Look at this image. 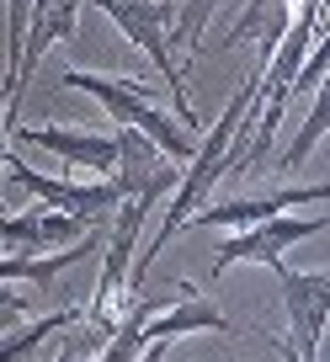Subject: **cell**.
Returning <instances> with one entry per match:
<instances>
[{
	"label": "cell",
	"instance_id": "18",
	"mask_svg": "<svg viewBox=\"0 0 330 362\" xmlns=\"http://www.w3.org/2000/svg\"><path fill=\"white\" fill-rule=\"evenodd\" d=\"M288 362H314V357H288Z\"/></svg>",
	"mask_w": 330,
	"mask_h": 362
},
{
	"label": "cell",
	"instance_id": "10",
	"mask_svg": "<svg viewBox=\"0 0 330 362\" xmlns=\"http://www.w3.org/2000/svg\"><path fill=\"white\" fill-rule=\"evenodd\" d=\"M319 197H330V181H309V187H277L272 197H235V203H213L197 214V224H266V218H283L288 208L298 203H319Z\"/></svg>",
	"mask_w": 330,
	"mask_h": 362
},
{
	"label": "cell",
	"instance_id": "7",
	"mask_svg": "<svg viewBox=\"0 0 330 362\" xmlns=\"http://www.w3.org/2000/svg\"><path fill=\"white\" fill-rule=\"evenodd\" d=\"M277 283H283L288 325H293L288 357H314L319 336H325V320H330V272H293L283 261V267H277Z\"/></svg>",
	"mask_w": 330,
	"mask_h": 362
},
{
	"label": "cell",
	"instance_id": "9",
	"mask_svg": "<svg viewBox=\"0 0 330 362\" xmlns=\"http://www.w3.org/2000/svg\"><path fill=\"white\" fill-rule=\"evenodd\" d=\"M102 224H86L75 214H22V218H6L0 235H6V250L11 256H33V250H64V245H80V240L91 235Z\"/></svg>",
	"mask_w": 330,
	"mask_h": 362
},
{
	"label": "cell",
	"instance_id": "12",
	"mask_svg": "<svg viewBox=\"0 0 330 362\" xmlns=\"http://www.w3.org/2000/svg\"><path fill=\"white\" fill-rule=\"evenodd\" d=\"M160 309H171L165 304V298H134V304H128V315H123V325L112 330V341H107V357L102 362H139L144 357V346H155V341L144 336V320H155Z\"/></svg>",
	"mask_w": 330,
	"mask_h": 362
},
{
	"label": "cell",
	"instance_id": "13",
	"mask_svg": "<svg viewBox=\"0 0 330 362\" xmlns=\"http://www.w3.org/2000/svg\"><path fill=\"white\" fill-rule=\"evenodd\" d=\"M330 134V75L319 80V90H314V107H309V117H304V128L293 134V144L283 149V165L293 170V165H304L309 155H314V144Z\"/></svg>",
	"mask_w": 330,
	"mask_h": 362
},
{
	"label": "cell",
	"instance_id": "5",
	"mask_svg": "<svg viewBox=\"0 0 330 362\" xmlns=\"http://www.w3.org/2000/svg\"><path fill=\"white\" fill-rule=\"evenodd\" d=\"M6 176L22 181L33 197H43L48 208H59V214H75L86 218V224H102V218H112V208L128 203V187L117 176H102V181H69V176H43V170H33L22 155H6Z\"/></svg>",
	"mask_w": 330,
	"mask_h": 362
},
{
	"label": "cell",
	"instance_id": "8",
	"mask_svg": "<svg viewBox=\"0 0 330 362\" xmlns=\"http://www.w3.org/2000/svg\"><path fill=\"white\" fill-rule=\"evenodd\" d=\"M11 139L37 144L48 155L69 160V165H86L96 176H117L123 165V134H91V128H11Z\"/></svg>",
	"mask_w": 330,
	"mask_h": 362
},
{
	"label": "cell",
	"instance_id": "11",
	"mask_svg": "<svg viewBox=\"0 0 330 362\" xmlns=\"http://www.w3.org/2000/svg\"><path fill=\"white\" fill-rule=\"evenodd\" d=\"M102 229H107V224H102ZM102 229H91V235L80 240V245L48 250V256H6L0 277H6V283H33V288H48L64 267H75V261H80V256H91V250H102Z\"/></svg>",
	"mask_w": 330,
	"mask_h": 362
},
{
	"label": "cell",
	"instance_id": "6",
	"mask_svg": "<svg viewBox=\"0 0 330 362\" xmlns=\"http://www.w3.org/2000/svg\"><path fill=\"white\" fill-rule=\"evenodd\" d=\"M319 229H330V214L325 218H266V224H251V229H240V235L218 240L213 245V277L229 267H240V261H256V267H283V250L298 245V240H314Z\"/></svg>",
	"mask_w": 330,
	"mask_h": 362
},
{
	"label": "cell",
	"instance_id": "3",
	"mask_svg": "<svg viewBox=\"0 0 330 362\" xmlns=\"http://www.w3.org/2000/svg\"><path fill=\"white\" fill-rule=\"evenodd\" d=\"M107 16H112L117 27H123V37L139 48V54H149V64L165 75V86H171V102L176 112L187 117V128H197V107H192V90H187L182 69H176L171 59V37H165V22H171V11L165 6H149V0H96Z\"/></svg>",
	"mask_w": 330,
	"mask_h": 362
},
{
	"label": "cell",
	"instance_id": "16",
	"mask_svg": "<svg viewBox=\"0 0 330 362\" xmlns=\"http://www.w3.org/2000/svg\"><path fill=\"white\" fill-rule=\"evenodd\" d=\"M144 362H165V351H160V341H155V346L144 351Z\"/></svg>",
	"mask_w": 330,
	"mask_h": 362
},
{
	"label": "cell",
	"instance_id": "4",
	"mask_svg": "<svg viewBox=\"0 0 330 362\" xmlns=\"http://www.w3.org/2000/svg\"><path fill=\"white\" fill-rule=\"evenodd\" d=\"M160 197H176L171 187H155V192H139L117 208V218L107 224V250H102V283L91 293V320H112V298L128 288V277L139 272V229H144L149 208Z\"/></svg>",
	"mask_w": 330,
	"mask_h": 362
},
{
	"label": "cell",
	"instance_id": "1",
	"mask_svg": "<svg viewBox=\"0 0 330 362\" xmlns=\"http://www.w3.org/2000/svg\"><path fill=\"white\" fill-rule=\"evenodd\" d=\"M261 112V69H256L245 86L229 96V107L218 112V123H213V134H203L197 139V155H192V165H187V176H182V187H176V197H171V208H165V218H160V229H155V240L144 245V256H139V272L144 267H155V256L165 245H171L176 235H182V224H187V214H192L197 203L208 197V187L213 181H224V170H235V144H251V117Z\"/></svg>",
	"mask_w": 330,
	"mask_h": 362
},
{
	"label": "cell",
	"instance_id": "14",
	"mask_svg": "<svg viewBox=\"0 0 330 362\" xmlns=\"http://www.w3.org/2000/svg\"><path fill=\"white\" fill-rule=\"evenodd\" d=\"M86 315H91V309H59V315H43L37 325H27V330H11V336H6V351H0V357H6V362H22L27 351H33L37 341L48 336V330H64V325H75V320H86Z\"/></svg>",
	"mask_w": 330,
	"mask_h": 362
},
{
	"label": "cell",
	"instance_id": "2",
	"mask_svg": "<svg viewBox=\"0 0 330 362\" xmlns=\"http://www.w3.org/2000/svg\"><path fill=\"white\" fill-rule=\"evenodd\" d=\"M64 86H69V90H86V96H96V102H102V107H107V112H112L123 128H139L144 139H155V144L165 149L171 160H192V155H197V139H187L192 128L176 123V112L155 107L149 86H139V80H112V75H86V69H64Z\"/></svg>",
	"mask_w": 330,
	"mask_h": 362
},
{
	"label": "cell",
	"instance_id": "17",
	"mask_svg": "<svg viewBox=\"0 0 330 362\" xmlns=\"http://www.w3.org/2000/svg\"><path fill=\"white\" fill-rule=\"evenodd\" d=\"M160 6H165V11H182V0H160Z\"/></svg>",
	"mask_w": 330,
	"mask_h": 362
},
{
	"label": "cell",
	"instance_id": "15",
	"mask_svg": "<svg viewBox=\"0 0 330 362\" xmlns=\"http://www.w3.org/2000/svg\"><path fill=\"white\" fill-rule=\"evenodd\" d=\"M213 6H218V0H187V11L176 16V43H182V48H197V37H203Z\"/></svg>",
	"mask_w": 330,
	"mask_h": 362
}]
</instances>
